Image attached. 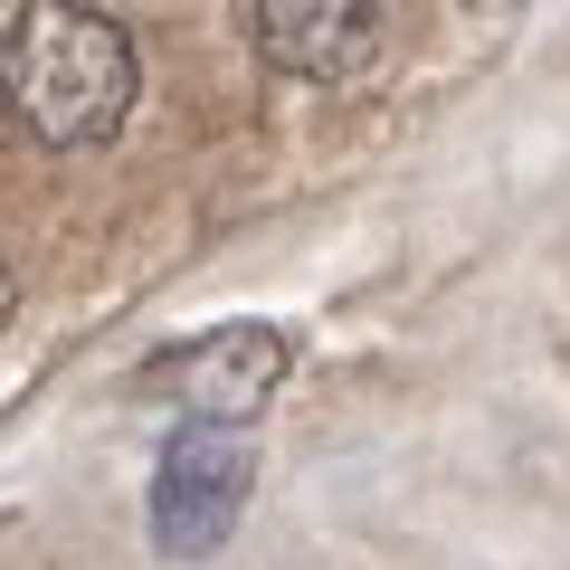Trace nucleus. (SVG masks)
Masks as SVG:
<instances>
[{
    "instance_id": "2",
    "label": "nucleus",
    "mask_w": 570,
    "mask_h": 570,
    "mask_svg": "<svg viewBox=\"0 0 570 570\" xmlns=\"http://www.w3.org/2000/svg\"><path fill=\"white\" fill-rule=\"evenodd\" d=\"M247 494H257V448H247L238 428H171L163 466H153V494H142V513H153V551L163 561H209V551L238 532Z\"/></svg>"
},
{
    "instance_id": "3",
    "label": "nucleus",
    "mask_w": 570,
    "mask_h": 570,
    "mask_svg": "<svg viewBox=\"0 0 570 570\" xmlns=\"http://www.w3.org/2000/svg\"><path fill=\"white\" fill-rule=\"evenodd\" d=\"M285 362H295V343L276 324H219V333H190L181 352H163L142 381L163 390V400H181L190 428H238V419L266 409V390L285 381Z\"/></svg>"
},
{
    "instance_id": "1",
    "label": "nucleus",
    "mask_w": 570,
    "mask_h": 570,
    "mask_svg": "<svg viewBox=\"0 0 570 570\" xmlns=\"http://www.w3.org/2000/svg\"><path fill=\"white\" fill-rule=\"evenodd\" d=\"M0 105L29 142L86 153L134 115V39L105 10H20L0 29Z\"/></svg>"
},
{
    "instance_id": "5",
    "label": "nucleus",
    "mask_w": 570,
    "mask_h": 570,
    "mask_svg": "<svg viewBox=\"0 0 570 570\" xmlns=\"http://www.w3.org/2000/svg\"><path fill=\"white\" fill-rule=\"evenodd\" d=\"M20 314V276H10V257H0V324Z\"/></svg>"
},
{
    "instance_id": "4",
    "label": "nucleus",
    "mask_w": 570,
    "mask_h": 570,
    "mask_svg": "<svg viewBox=\"0 0 570 570\" xmlns=\"http://www.w3.org/2000/svg\"><path fill=\"white\" fill-rule=\"evenodd\" d=\"M257 58L305 86H343L381 58V10L371 0H257Z\"/></svg>"
}]
</instances>
